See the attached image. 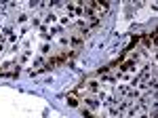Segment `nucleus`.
Returning <instances> with one entry per match:
<instances>
[{
    "label": "nucleus",
    "instance_id": "f257e3e1",
    "mask_svg": "<svg viewBox=\"0 0 158 118\" xmlns=\"http://www.w3.org/2000/svg\"><path fill=\"white\" fill-rule=\"evenodd\" d=\"M19 74V63H4L0 65V76H17Z\"/></svg>",
    "mask_w": 158,
    "mask_h": 118
},
{
    "label": "nucleus",
    "instance_id": "f03ea898",
    "mask_svg": "<svg viewBox=\"0 0 158 118\" xmlns=\"http://www.w3.org/2000/svg\"><path fill=\"white\" fill-rule=\"evenodd\" d=\"M68 103H70V106H78V99H76V95H68Z\"/></svg>",
    "mask_w": 158,
    "mask_h": 118
}]
</instances>
